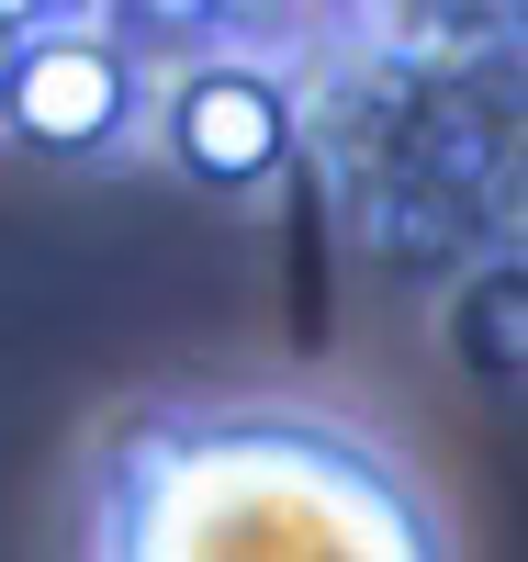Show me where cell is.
<instances>
[{"instance_id": "6da1fadb", "label": "cell", "mask_w": 528, "mask_h": 562, "mask_svg": "<svg viewBox=\"0 0 528 562\" xmlns=\"http://www.w3.org/2000/svg\"><path fill=\"white\" fill-rule=\"evenodd\" d=\"M79 562H450V529L349 416L135 405L90 450Z\"/></svg>"}, {"instance_id": "7a4b0ae2", "label": "cell", "mask_w": 528, "mask_h": 562, "mask_svg": "<svg viewBox=\"0 0 528 562\" xmlns=\"http://www.w3.org/2000/svg\"><path fill=\"white\" fill-rule=\"evenodd\" d=\"M158 147L203 180V192H259V180L293 158V90H281L270 68H191L169 79V102H158Z\"/></svg>"}, {"instance_id": "3957f363", "label": "cell", "mask_w": 528, "mask_h": 562, "mask_svg": "<svg viewBox=\"0 0 528 562\" xmlns=\"http://www.w3.org/2000/svg\"><path fill=\"white\" fill-rule=\"evenodd\" d=\"M0 124H12L23 147H45V158H102L135 124V68L102 34H34L12 90H0Z\"/></svg>"}, {"instance_id": "277c9868", "label": "cell", "mask_w": 528, "mask_h": 562, "mask_svg": "<svg viewBox=\"0 0 528 562\" xmlns=\"http://www.w3.org/2000/svg\"><path fill=\"white\" fill-rule=\"evenodd\" d=\"M23 45H34V23H23V12H0V90H12V68H23Z\"/></svg>"}]
</instances>
